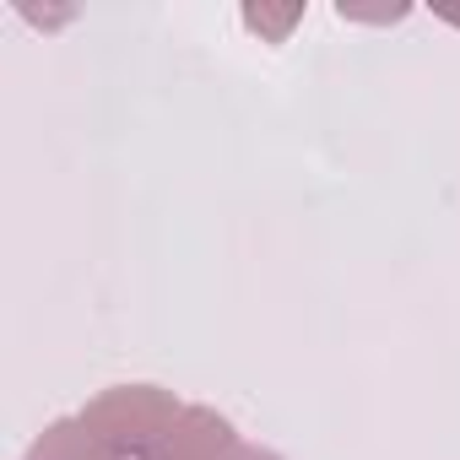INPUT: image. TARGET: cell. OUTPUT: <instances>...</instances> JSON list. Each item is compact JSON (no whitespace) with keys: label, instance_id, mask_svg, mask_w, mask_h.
I'll return each mask as SVG.
<instances>
[{"label":"cell","instance_id":"1","mask_svg":"<svg viewBox=\"0 0 460 460\" xmlns=\"http://www.w3.org/2000/svg\"><path fill=\"white\" fill-rule=\"evenodd\" d=\"M28 460H277L244 444L222 417L157 390H114L82 417L44 433Z\"/></svg>","mask_w":460,"mask_h":460},{"label":"cell","instance_id":"2","mask_svg":"<svg viewBox=\"0 0 460 460\" xmlns=\"http://www.w3.org/2000/svg\"><path fill=\"white\" fill-rule=\"evenodd\" d=\"M244 22H250V28H261V33H271V39H282V33L298 22V6H282V12H271V6H250V12H244Z\"/></svg>","mask_w":460,"mask_h":460},{"label":"cell","instance_id":"3","mask_svg":"<svg viewBox=\"0 0 460 460\" xmlns=\"http://www.w3.org/2000/svg\"><path fill=\"white\" fill-rule=\"evenodd\" d=\"M444 17H449V22H460V12H444Z\"/></svg>","mask_w":460,"mask_h":460}]
</instances>
